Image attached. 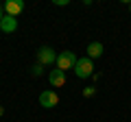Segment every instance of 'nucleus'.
Listing matches in <instances>:
<instances>
[{
    "label": "nucleus",
    "instance_id": "0eeeda50",
    "mask_svg": "<svg viewBox=\"0 0 131 122\" xmlns=\"http://www.w3.org/2000/svg\"><path fill=\"white\" fill-rule=\"evenodd\" d=\"M0 28H2V33H13V31H18V20L11 15H5V20L0 22Z\"/></svg>",
    "mask_w": 131,
    "mask_h": 122
},
{
    "label": "nucleus",
    "instance_id": "f03ea898",
    "mask_svg": "<svg viewBox=\"0 0 131 122\" xmlns=\"http://www.w3.org/2000/svg\"><path fill=\"white\" fill-rule=\"evenodd\" d=\"M77 57H74V52H70V50H63V52H59V57H57V70H72V68L77 66Z\"/></svg>",
    "mask_w": 131,
    "mask_h": 122
},
{
    "label": "nucleus",
    "instance_id": "20e7f679",
    "mask_svg": "<svg viewBox=\"0 0 131 122\" xmlns=\"http://www.w3.org/2000/svg\"><path fill=\"white\" fill-rule=\"evenodd\" d=\"M39 105L46 107V109H52V107L59 105V96H57L52 89H44L42 94H39Z\"/></svg>",
    "mask_w": 131,
    "mask_h": 122
},
{
    "label": "nucleus",
    "instance_id": "39448f33",
    "mask_svg": "<svg viewBox=\"0 0 131 122\" xmlns=\"http://www.w3.org/2000/svg\"><path fill=\"white\" fill-rule=\"evenodd\" d=\"M22 11H24V2L22 0H7L5 2V13L11 15V18H18Z\"/></svg>",
    "mask_w": 131,
    "mask_h": 122
},
{
    "label": "nucleus",
    "instance_id": "f8f14e48",
    "mask_svg": "<svg viewBox=\"0 0 131 122\" xmlns=\"http://www.w3.org/2000/svg\"><path fill=\"white\" fill-rule=\"evenodd\" d=\"M55 5H59V7H66V5H68V0H55Z\"/></svg>",
    "mask_w": 131,
    "mask_h": 122
},
{
    "label": "nucleus",
    "instance_id": "1a4fd4ad",
    "mask_svg": "<svg viewBox=\"0 0 131 122\" xmlns=\"http://www.w3.org/2000/svg\"><path fill=\"white\" fill-rule=\"evenodd\" d=\"M42 68H44V66H39V63H35V66L31 68V74H33V76H39V74H42V72H44Z\"/></svg>",
    "mask_w": 131,
    "mask_h": 122
},
{
    "label": "nucleus",
    "instance_id": "ddd939ff",
    "mask_svg": "<svg viewBox=\"0 0 131 122\" xmlns=\"http://www.w3.org/2000/svg\"><path fill=\"white\" fill-rule=\"evenodd\" d=\"M125 5L129 7V11H131V0H125Z\"/></svg>",
    "mask_w": 131,
    "mask_h": 122
},
{
    "label": "nucleus",
    "instance_id": "423d86ee",
    "mask_svg": "<svg viewBox=\"0 0 131 122\" xmlns=\"http://www.w3.org/2000/svg\"><path fill=\"white\" fill-rule=\"evenodd\" d=\"M48 81H50L52 87H61V85H66V72L63 70H52L48 74Z\"/></svg>",
    "mask_w": 131,
    "mask_h": 122
},
{
    "label": "nucleus",
    "instance_id": "9b49d317",
    "mask_svg": "<svg viewBox=\"0 0 131 122\" xmlns=\"http://www.w3.org/2000/svg\"><path fill=\"white\" fill-rule=\"evenodd\" d=\"M5 20V5H0V22Z\"/></svg>",
    "mask_w": 131,
    "mask_h": 122
},
{
    "label": "nucleus",
    "instance_id": "9d476101",
    "mask_svg": "<svg viewBox=\"0 0 131 122\" xmlns=\"http://www.w3.org/2000/svg\"><path fill=\"white\" fill-rule=\"evenodd\" d=\"M94 94H96V89H94V87H85L83 89V96H85V98H90V96H94Z\"/></svg>",
    "mask_w": 131,
    "mask_h": 122
},
{
    "label": "nucleus",
    "instance_id": "7ed1b4c3",
    "mask_svg": "<svg viewBox=\"0 0 131 122\" xmlns=\"http://www.w3.org/2000/svg\"><path fill=\"white\" fill-rule=\"evenodd\" d=\"M57 52L52 50V48H48V46H42L37 50V63L39 66H52V63H57Z\"/></svg>",
    "mask_w": 131,
    "mask_h": 122
},
{
    "label": "nucleus",
    "instance_id": "6e6552de",
    "mask_svg": "<svg viewBox=\"0 0 131 122\" xmlns=\"http://www.w3.org/2000/svg\"><path fill=\"white\" fill-rule=\"evenodd\" d=\"M101 55H103V44H101V42H92L88 46V57L94 61V59H98Z\"/></svg>",
    "mask_w": 131,
    "mask_h": 122
},
{
    "label": "nucleus",
    "instance_id": "f257e3e1",
    "mask_svg": "<svg viewBox=\"0 0 131 122\" xmlns=\"http://www.w3.org/2000/svg\"><path fill=\"white\" fill-rule=\"evenodd\" d=\"M74 74L79 76V79H88V76L94 74V63H92V59H90V57H83V59L77 61Z\"/></svg>",
    "mask_w": 131,
    "mask_h": 122
}]
</instances>
